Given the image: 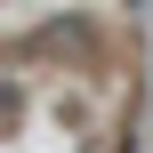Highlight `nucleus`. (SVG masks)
I'll return each mask as SVG.
<instances>
[{"label":"nucleus","mask_w":153,"mask_h":153,"mask_svg":"<svg viewBox=\"0 0 153 153\" xmlns=\"http://www.w3.org/2000/svg\"><path fill=\"white\" fill-rule=\"evenodd\" d=\"M129 8H145V0H129Z\"/></svg>","instance_id":"nucleus-1"}]
</instances>
